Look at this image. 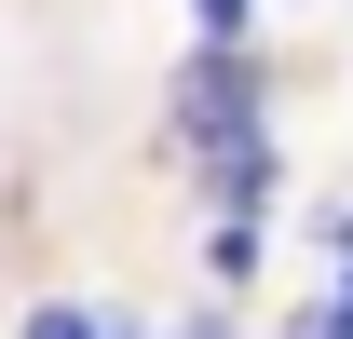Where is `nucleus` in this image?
Returning <instances> with one entry per match:
<instances>
[{
    "mask_svg": "<svg viewBox=\"0 0 353 339\" xmlns=\"http://www.w3.org/2000/svg\"><path fill=\"white\" fill-rule=\"evenodd\" d=\"M176 150L204 163V190H218L231 217L272 190V136H259V82H245V54L204 41L190 54V82H176Z\"/></svg>",
    "mask_w": 353,
    "mask_h": 339,
    "instance_id": "nucleus-1",
    "label": "nucleus"
},
{
    "mask_svg": "<svg viewBox=\"0 0 353 339\" xmlns=\"http://www.w3.org/2000/svg\"><path fill=\"white\" fill-rule=\"evenodd\" d=\"M28 339H136V326L109 312V298H41V312H28Z\"/></svg>",
    "mask_w": 353,
    "mask_h": 339,
    "instance_id": "nucleus-2",
    "label": "nucleus"
},
{
    "mask_svg": "<svg viewBox=\"0 0 353 339\" xmlns=\"http://www.w3.org/2000/svg\"><path fill=\"white\" fill-rule=\"evenodd\" d=\"M299 339H353V231H340V285L299 298Z\"/></svg>",
    "mask_w": 353,
    "mask_h": 339,
    "instance_id": "nucleus-3",
    "label": "nucleus"
}]
</instances>
